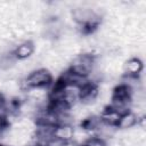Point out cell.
Listing matches in <instances>:
<instances>
[{"mask_svg": "<svg viewBox=\"0 0 146 146\" xmlns=\"http://www.w3.org/2000/svg\"><path fill=\"white\" fill-rule=\"evenodd\" d=\"M95 57L90 54H82L76 56L73 62L72 65L70 67V70L80 75V76H84L88 78V75L91 73V71L95 68Z\"/></svg>", "mask_w": 146, "mask_h": 146, "instance_id": "1", "label": "cell"}, {"mask_svg": "<svg viewBox=\"0 0 146 146\" xmlns=\"http://www.w3.org/2000/svg\"><path fill=\"white\" fill-rule=\"evenodd\" d=\"M51 81H52L51 74L44 68H39L33 71L26 76V79L24 80V84L29 89H41L43 87L49 86Z\"/></svg>", "mask_w": 146, "mask_h": 146, "instance_id": "2", "label": "cell"}, {"mask_svg": "<svg viewBox=\"0 0 146 146\" xmlns=\"http://www.w3.org/2000/svg\"><path fill=\"white\" fill-rule=\"evenodd\" d=\"M138 115L132 112V111H128L125 113H123L122 115H120V119L116 123V128L119 129H129L132 128L133 125H136L138 123Z\"/></svg>", "mask_w": 146, "mask_h": 146, "instance_id": "3", "label": "cell"}, {"mask_svg": "<svg viewBox=\"0 0 146 146\" xmlns=\"http://www.w3.org/2000/svg\"><path fill=\"white\" fill-rule=\"evenodd\" d=\"M54 137L60 141H66V140L73 139L74 129L71 124H58L55 127Z\"/></svg>", "mask_w": 146, "mask_h": 146, "instance_id": "4", "label": "cell"}, {"mask_svg": "<svg viewBox=\"0 0 146 146\" xmlns=\"http://www.w3.org/2000/svg\"><path fill=\"white\" fill-rule=\"evenodd\" d=\"M124 73L127 76H135L137 78L138 74L143 71V63L138 58H130L124 64Z\"/></svg>", "mask_w": 146, "mask_h": 146, "instance_id": "5", "label": "cell"}, {"mask_svg": "<svg viewBox=\"0 0 146 146\" xmlns=\"http://www.w3.org/2000/svg\"><path fill=\"white\" fill-rule=\"evenodd\" d=\"M33 51H34V46H33V43H32L31 41H25V42L18 44V46L14 49L13 54H14V56H15L17 59H25V58H29V57L33 54Z\"/></svg>", "mask_w": 146, "mask_h": 146, "instance_id": "6", "label": "cell"}, {"mask_svg": "<svg viewBox=\"0 0 146 146\" xmlns=\"http://www.w3.org/2000/svg\"><path fill=\"white\" fill-rule=\"evenodd\" d=\"M102 122L107 124V125H112V127H116V123L120 119V114L117 112H115L114 110H112L111 107H107L103 113L102 115L99 116Z\"/></svg>", "mask_w": 146, "mask_h": 146, "instance_id": "7", "label": "cell"}, {"mask_svg": "<svg viewBox=\"0 0 146 146\" xmlns=\"http://www.w3.org/2000/svg\"><path fill=\"white\" fill-rule=\"evenodd\" d=\"M82 146H106V143L99 137H90L84 143H82Z\"/></svg>", "mask_w": 146, "mask_h": 146, "instance_id": "8", "label": "cell"}, {"mask_svg": "<svg viewBox=\"0 0 146 146\" xmlns=\"http://www.w3.org/2000/svg\"><path fill=\"white\" fill-rule=\"evenodd\" d=\"M62 146H82V144H80L78 140L75 139H70V140H66V141H63Z\"/></svg>", "mask_w": 146, "mask_h": 146, "instance_id": "9", "label": "cell"}, {"mask_svg": "<svg viewBox=\"0 0 146 146\" xmlns=\"http://www.w3.org/2000/svg\"><path fill=\"white\" fill-rule=\"evenodd\" d=\"M5 107V98H3V96L0 94V110H2Z\"/></svg>", "mask_w": 146, "mask_h": 146, "instance_id": "10", "label": "cell"}]
</instances>
